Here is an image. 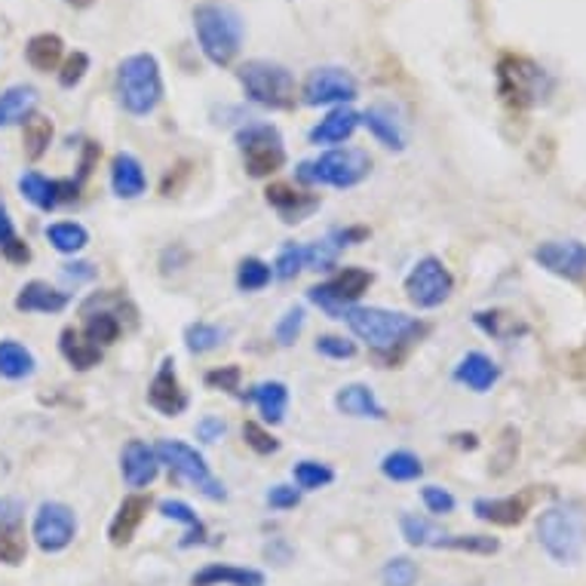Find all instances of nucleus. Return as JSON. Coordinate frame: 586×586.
<instances>
[{"label":"nucleus","mask_w":586,"mask_h":586,"mask_svg":"<svg viewBox=\"0 0 586 586\" xmlns=\"http://www.w3.org/2000/svg\"><path fill=\"white\" fill-rule=\"evenodd\" d=\"M194 31L196 44H200L203 56H206L212 65L227 68L230 61L240 56L243 19L234 7L215 3V0L200 3L194 10Z\"/></svg>","instance_id":"obj_1"},{"label":"nucleus","mask_w":586,"mask_h":586,"mask_svg":"<svg viewBox=\"0 0 586 586\" xmlns=\"http://www.w3.org/2000/svg\"><path fill=\"white\" fill-rule=\"evenodd\" d=\"M117 99L133 117H148L164 102V75L160 61L150 53L126 56L117 68Z\"/></svg>","instance_id":"obj_2"},{"label":"nucleus","mask_w":586,"mask_h":586,"mask_svg":"<svg viewBox=\"0 0 586 586\" xmlns=\"http://www.w3.org/2000/svg\"><path fill=\"white\" fill-rule=\"evenodd\" d=\"M345 319L350 331L369 347H375L377 353H387L393 347L415 341L427 331L421 319L399 314V311H384V307H350Z\"/></svg>","instance_id":"obj_3"},{"label":"nucleus","mask_w":586,"mask_h":586,"mask_svg":"<svg viewBox=\"0 0 586 586\" xmlns=\"http://www.w3.org/2000/svg\"><path fill=\"white\" fill-rule=\"evenodd\" d=\"M372 172V157L360 148H331L326 154H319L316 160H304L295 169V179L301 184H326V188H357L360 181L369 179Z\"/></svg>","instance_id":"obj_4"},{"label":"nucleus","mask_w":586,"mask_h":586,"mask_svg":"<svg viewBox=\"0 0 586 586\" xmlns=\"http://www.w3.org/2000/svg\"><path fill=\"white\" fill-rule=\"evenodd\" d=\"M538 541L546 556L559 565H574L584 556L586 528L584 516L572 507H550L538 519Z\"/></svg>","instance_id":"obj_5"},{"label":"nucleus","mask_w":586,"mask_h":586,"mask_svg":"<svg viewBox=\"0 0 586 586\" xmlns=\"http://www.w3.org/2000/svg\"><path fill=\"white\" fill-rule=\"evenodd\" d=\"M237 77H240L246 95L256 105L271 108V111H286V108L295 105V77L280 61H246L240 71H237Z\"/></svg>","instance_id":"obj_6"},{"label":"nucleus","mask_w":586,"mask_h":586,"mask_svg":"<svg viewBox=\"0 0 586 586\" xmlns=\"http://www.w3.org/2000/svg\"><path fill=\"white\" fill-rule=\"evenodd\" d=\"M157 458H160V464H166L179 480H184L188 485H194L196 492L203 497H210V500H225L227 492L222 482L212 476L210 464H206V458L194 449V446H188V442H181V439H160L157 446Z\"/></svg>","instance_id":"obj_7"},{"label":"nucleus","mask_w":586,"mask_h":586,"mask_svg":"<svg viewBox=\"0 0 586 586\" xmlns=\"http://www.w3.org/2000/svg\"><path fill=\"white\" fill-rule=\"evenodd\" d=\"M243 166L252 179H268L286 164V145L280 129L271 123H249L237 133Z\"/></svg>","instance_id":"obj_8"},{"label":"nucleus","mask_w":586,"mask_h":586,"mask_svg":"<svg viewBox=\"0 0 586 586\" xmlns=\"http://www.w3.org/2000/svg\"><path fill=\"white\" fill-rule=\"evenodd\" d=\"M372 280L375 277L369 271H362V268H345V271L335 273L329 283L311 289L307 298L314 301L316 307L326 316H331V319H345L347 311L369 292Z\"/></svg>","instance_id":"obj_9"},{"label":"nucleus","mask_w":586,"mask_h":586,"mask_svg":"<svg viewBox=\"0 0 586 586\" xmlns=\"http://www.w3.org/2000/svg\"><path fill=\"white\" fill-rule=\"evenodd\" d=\"M357 95H360L357 77L350 75L347 68H335V65L314 68L311 75L304 77V83H301V99H304V105L311 108L350 105Z\"/></svg>","instance_id":"obj_10"},{"label":"nucleus","mask_w":586,"mask_h":586,"mask_svg":"<svg viewBox=\"0 0 586 586\" xmlns=\"http://www.w3.org/2000/svg\"><path fill=\"white\" fill-rule=\"evenodd\" d=\"M451 292H454V277H451L449 268L433 256L421 258L406 277L408 301H412L415 307H421V311H433L439 304H446Z\"/></svg>","instance_id":"obj_11"},{"label":"nucleus","mask_w":586,"mask_h":586,"mask_svg":"<svg viewBox=\"0 0 586 586\" xmlns=\"http://www.w3.org/2000/svg\"><path fill=\"white\" fill-rule=\"evenodd\" d=\"M546 87H550V80L543 75L541 65L516 59V56H507L500 61V95L512 105H538L546 95Z\"/></svg>","instance_id":"obj_12"},{"label":"nucleus","mask_w":586,"mask_h":586,"mask_svg":"<svg viewBox=\"0 0 586 586\" xmlns=\"http://www.w3.org/2000/svg\"><path fill=\"white\" fill-rule=\"evenodd\" d=\"M34 543L44 553H61L68 550L77 534V516L71 507H65L59 500H46L41 504V510L34 512Z\"/></svg>","instance_id":"obj_13"},{"label":"nucleus","mask_w":586,"mask_h":586,"mask_svg":"<svg viewBox=\"0 0 586 586\" xmlns=\"http://www.w3.org/2000/svg\"><path fill=\"white\" fill-rule=\"evenodd\" d=\"M29 556L25 504L19 497H0V562L22 565Z\"/></svg>","instance_id":"obj_14"},{"label":"nucleus","mask_w":586,"mask_h":586,"mask_svg":"<svg viewBox=\"0 0 586 586\" xmlns=\"http://www.w3.org/2000/svg\"><path fill=\"white\" fill-rule=\"evenodd\" d=\"M534 261L543 271L565 277V280H584L586 277V246L581 240H546L534 249Z\"/></svg>","instance_id":"obj_15"},{"label":"nucleus","mask_w":586,"mask_h":586,"mask_svg":"<svg viewBox=\"0 0 586 586\" xmlns=\"http://www.w3.org/2000/svg\"><path fill=\"white\" fill-rule=\"evenodd\" d=\"M148 403L150 408H157V412L166 415V418H179V415H184V408H188V393L181 391L179 375H176V360H172V357H166V360L160 362L157 375L150 381Z\"/></svg>","instance_id":"obj_16"},{"label":"nucleus","mask_w":586,"mask_h":586,"mask_svg":"<svg viewBox=\"0 0 586 586\" xmlns=\"http://www.w3.org/2000/svg\"><path fill=\"white\" fill-rule=\"evenodd\" d=\"M19 191L31 206H37L41 212H53L61 200H75L77 191H80V181H53L41 172H25L19 179Z\"/></svg>","instance_id":"obj_17"},{"label":"nucleus","mask_w":586,"mask_h":586,"mask_svg":"<svg viewBox=\"0 0 586 586\" xmlns=\"http://www.w3.org/2000/svg\"><path fill=\"white\" fill-rule=\"evenodd\" d=\"M121 473L129 488H148L160 473V458H157L154 446L142 442V439L126 442V449L121 454Z\"/></svg>","instance_id":"obj_18"},{"label":"nucleus","mask_w":586,"mask_h":586,"mask_svg":"<svg viewBox=\"0 0 586 586\" xmlns=\"http://www.w3.org/2000/svg\"><path fill=\"white\" fill-rule=\"evenodd\" d=\"M497 377H500V365L480 350L466 353L464 360L454 365V381L473 393H488L497 384Z\"/></svg>","instance_id":"obj_19"},{"label":"nucleus","mask_w":586,"mask_h":586,"mask_svg":"<svg viewBox=\"0 0 586 586\" xmlns=\"http://www.w3.org/2000/svg\"><path fill=\"white\" fill-rule=\"evenodd\" d=\"M268 203L280 212V218H283L286 225H298L307 215H314V212L319 210V196L295 191V188H289V184H271V188H268Z\"/></svg>","instance_id":"obj_20"},{"label":"nucleus","mask_w":586,"mask_h":586,"mask_svg":"<svg viewBox=\"0 0 586 586\" xmlns=\"http://www.w3.org/2000/svg\"><path fill=\"white\" fill-rule=\"evenodd\" d=\"M68 301H71L68 292H59L44 280H31L15 295V311H22V314H61L68 307Z\"/></svg>","instance_id":"obj_21"},{"label":"nucleus","mask_w":586,"mask_h":586,"mask_svg":"<svg viewBox=\"0 0 586 586\" xmlns=\"http://www.w3.org/2000/svg\"><path fill=\"white\" fill-rule=\"evenodd\" d=\"M111 191L121 196V200H136L148 191V176H145V166L138 164V157L121 150L111 164Z\"/></svg>","instance_id":"obj_22"},{"label":"nucleus","mask_w":586,"mask_h":586,"mask_svg":"<svg viewBox=\"0 0 586 586\" xmlns=\"http://www.w3.org/2000/svg\"><path fill=\"white\" fill-rule=\"evenodd\" d=\"M335 406L347 418H369V421H384L387 418V408L377 403V396L372 387L365 384H347L335 396Z\"/></svg>","instance_id":"obj_23"},{"label":"nucleus","mask_w":586,"mask_h":586,"mask_svg":"<svg viewBox=\"0 0 586 586\" xmlns=\"http://www.w3.org/2000/svg\"><path fill=\"white\" fill-rule=\"evenodd\" d=\"M145 512H148V497L145 495H126L121 500V507L114 512L111 526H108V538L114 546H126V543L136 538L138 526L145 522Z\"/></svg>","instance_id":"obj_24"},{"label":"nucleus","mask_w":586,"mask_h":586,"mask_svg":"<svg viewBox=\"0 0 586 586\" xmlns=\"http://www.w3.org/2000/svg\"><path fill=\"white\" fill-rule=\"evenodd\" d=\"M365 123V129L391 150H403L406 148V129H403V121L399 114L387 105H372L365 114L360 117Z\"/></svg>","instance_id":"obj_25"},{"label":"nucleus","mask_w":586,"mask_h":586,"mask_svg":"<svg viewBox=\"0 0 586 586\" xmlns=\"http://www.w3.org/2000/svg\"><path fill=\"white\" fill-rule=\"evenodd\" d=\"M473 512L482 522H492V526H519L528 512V497H480L473 504Z\"/></svg>","instance_id":"obj_26"},{"label":"nucleus","mask_w":586,"mask_h":586,"mask_svg":"<svg viewBox=\"0 0 586 586\" xmlns=\"http://www.w3.org/2000/svg\"><path fill=\"white\" fill-rule=\"evenodd\" d=\"M37 102H41V95L29 83L7 87V90L0 92V129L29 121L31 114L37 111Z\"/></svg>","instance_id":"obj_27"},{"label":"nucleus","mask_w":586,"mask_h":586,"mask_svg":"<svg viewBox=\"0 0 586 586\" xmlns=\"http://www.w3.org/2000/svg\"><path fill=\"white\" fill-rule=\"evenodd\" d=\"M360 123V114H357L353 108H335L331 114H326V117L311 129V142H314V145H341V142H347V138L357 133Z\"/></svg>","instance_id":"obj_28"},{"label":"nucleus","mask_w":586,"mask_h":586,"mask_svg":"<svg viewBox=\"0 0 586 586\" xmlns=\"http://www.w3.org/2000/svg\"><path fill=\"white\" fill-rule=\"evenodd\" d=\"M92 307H99L95 314H83L87 316V323H83V335H87V341H92L95 347H108L114 345L117 338H121V319L114 311H108L105 304L99 295H92L87 304H83V311H92Z\"/></svg>","instance_id":"obj_29"},{"label":"nucleus","mask_w":586,"mask_h":586,"mask_svg":"<svg viewBox=\"0 0 586 586\" xmlns=\"http://www.w3.org/2000/svg\"><path fill=\"white\" fill-rule=\"evenodd\" d=\"M191 586H264V574L256 572V568L212 562V565L200 568V572L191 577Z\"/></svg>","instance_id":"obj_30"},{"label":"nucleus","mask_w":586,"mask_h":586,"mask_svg":"<svg viewBox=\"0 0 586 586\" xmlns=\"http://www.w3.org/2000/svg\"><path fill=\"white\" fill-rule=\"evenodd\" d=\"M25 59H29L34 71L49 75V71L61 68V61H65V41H61L59 34H53V31L34 34L29 44H25Z\"/></svg>","instance_id":"obj_31"},{"label":"nucleus","mask_w":586,"mask_h":586,"mask_svg":"<svg viewBox=\"0 0 586 586\" xmlns=\"http://www.w3.org/2000/svg\"><path fill=\"white\" fill-rule=\"evenodd\" d=\"M59 350L65 360L75 365L77 372H90L102 362V347H95L87 341V335H80L77 329H65L59 338Z\"/></svg>","instance_id":"obj_32"},{"label":"nucleus","mask_w":586,"mask_h":586,"mask_svg":"<svg viewBox=\"0 0 586 586\" xmlns=\"http://www.w3.org/2000/svg\"><path fill=\"white\" fill-rule=\"evenodd\" d=\"M252 403L261 412V418L268 424H280L286 418L289 406V387L283 381H261L252 391Z\"/></svg>","instance_id":"obj_33"},{"label":"nucleus","mask_w":586,"mask_h":586,"mask_svg":"<svg viewBox=\"0 0 586 586\" xmlns=\"http://www.w3.org/2000/svg\"><path fill=\"white\" fill-rule=\"evenodd\" d=\"M37 362H34V353L29 347L19 345V341H0V377L7 381H25V377L34 375Z\"/></svg>","instance_id":"obj_34"},{"label":"nucleus","mask_w":586,"mask_h":586,"mask_svg":"<svg viewBox=\"0 0 586 586\" xmlns=\"http://www.w3.org/2000/svg\"><path fill=\"white\" fill-rule=\"evenodd\" d=\"M160 516H166V519H176V522H181V526L188 528L184 531V538L179 541V546H196V543H206V526L200 522V516H196L184 500H160Z\"/></svg>","instance_id":"obj_35"},{"label":"nucleus","mask_w":586,"mask_h":586,"mask_svg":"<svg viewBox=\"0 0 586 586\" xmlns=\"http://www.w3.org/2000/svg\"><path fill=\"white\" fill-rule=\"evenodd\" d=\"M53 142V121L44 114H31L29 121L22 123V145H25V157L29 160H41Z\"/></svg>","instance_id":"obj_36"},{"label":"nucleus","mask_w":586,"mask_h":586,"mask_svg":"<svg viewBox=\"0 0 586 586\" xmlns=\"http://www.w3.org/2000/svg\"><path fill=\"white\" fill-rule=\"evenodd\" d=\"M46 240L53 243V249H59L65 256H75L80 249H87L90 243V230L77 222H56L46 227Z\"/></svg>","instance_id":"obj_37"},{"label":"nucleus","mask_w":586,"mask_h":586,"mask_svg":"<svg viewBox=\"0 0 586 586\" xmlns=\"http://www.w3.org/2000/svg\"><path fill=\"white\" fill-rule=\"evenodd\" d=\"M381 473L393 482H415L424 476V464L421 458L412 454V451H391L381 461Z\"/></svg>","instance_id":"obj_38"},{"label":"nucleus","mask_w":586,"mask_h":586,"mask_svg":"<svg viewBox=\"0 0 586 586\" xmlns=\"http://www.w3.org/2000/svg\"><path fill=\"white\" fill-rule=\"evenodd\" d=\"M341 249H345V246L335 240V234L311 243V246H304V268H307V271H329V268L338 264Z\"/></svg>","instance_id":"obj_39"},{"label":"nucleus","mask_w":586,"mask_h":586,"mask_svg":"<svg viewBox=\"0 0 586 586\" xmlns=\"http://www.w3.org/2000/svg\"><path fill=\"white\" fill-rule=\"evenodd\" d=\"M227 338V329L222 326H212V323H191L184 329V345L191 353H210L215 347H222Z\"/></svg>","instance_id":"obj_40"},{"label":"nucleus","mask_w":586,"mask_h":586,"mask_svg":"<svg viewBox=\"0 0 586 586\" xmlns=\"http://www.w3.org/2000/svg\"><path fill=\"white\" fill-rule=\"evenodd\" d=\"M399 528H403V538H406L412 546H439L442 543V531H439L430 519H424V516H403V522H399Z\"/></svg>","instance_id":"obj_41"},{"label":"nucleus","mask_w":586,"mask_h":586,"mask_svg":"<svg viewBox=\"0 0 586 586\" xmlns=\"http://www.w3.org/2000/svg\"><path fill=\"white\" fill-rule=\"evenodd\" d=\"M439 546H446V550H458V553L495 556L497 550H500V541H497V538H488V534H446Z\"/></svg>","instance_id":"obj_42"},{"label":"nucleus","mask_w":586,"mask_h":586,"mask_svg":"<svg viewBox=\"0 0 586 586\" xmlns=\"http://www.w3.org/2000/svg\"><path fill=\"white\" fill-rule=\"evenodd\" d=\"M273 280V268L264 264L261 258H246L240 261V271H237V286L240 292H261Z\"/></svg>","instance_id":"obj_43"},{"label":"nucleus","mask_w":586,"mask_h":586,"mask_svg":"<svg viewBox=\"0 0 586 586\" xmlns=\"http://www.w3.org/2000/svg\"><path fill=\"white\" fill-rule=\"evenodd\" d=\"M335 480V470L329 464H319V461H301L295 464V482L304 492H316V488H326Z\"/></svg>","instance_id":"obj_44"},{"label":"nucleus","mask_w":586,"mask_h":586,"mask_svg":"<svg viewBox=\"0 0 586 586\" xmlns=\"http://www.w3.org/2000/svg\"><path fill=\"white\" fill-rule=\"evenodd\" d=\"M473 319H476V326H480L485 335H492L497 341H507L516 331H526V326H516L512 316L497 314V311H482V314H476Z\"/></svg>","instance_id":"obj_45"},{"label":"nucleus","mask_w":586,"mask_h":586,"mask_svg":"<svg viewBox=\"0 0 586 586\" xmlns=\"http://www.w3.org/2000/svg\"><path fill=\"white\" fill-rule=\"evenodd\" d=\"M418 581V565L406 556L391 559L381 572V584L384 586H415Z\"/></svg>","instance_id":"obj_46"},{"label":"nucleus","mask_w":586,"mask_h":586,"mask_svg":"<svg viewBox=\"0 0 586 586\" xmlns=\"http://www.w3.org/2000/svg\"><path fill=\"white\" fill-rule=\"evenodd\" d=\"M301 271H304V246L289 243V246L280 249V256H277L273 277H277V280H295Z\"/></svg>","instance_id":"obj_47"},{"label":"nucleus","mask_w":586,"mask_h":586,"mask_svg":"<svg viewBox=\"0 0 586 586\" xmlns=\"http://www.w3.org/2000/svg\"><path fill=\"white\" fill-rule=\"evenodd\" d=\"M87 71H90V56L83 53V49H75L68 59L61 61L59 68V87L61 90H75L77 83L87 77Z\"/></svg>","instance_id":"obj_48"},{"label":"nucleus","mask_w":586,"mask_h":586,"mask_svg":"<svg viewBox=\"0 0 586 586\" xmlns=\"http://www.w3.org/2000/svg\"><path fill=\"white\" fill-rule=\"evenodd\" d=\"M304 307H289L286 316H280L277 323V345L280 347H292L298 341L301 329H304Z\"/></svg>","instance_id":"obj_49"},{"label":"nucleus","mask_w":586,"mask_h":586,"mask_svg":"<svg viewBox=\"0 0 586 586\" xmlns=\"http://www.w3.org/2000/svg\"><path fill=\"white\" fill-rule=\"evenodd\" d=\"M316 353L326 357V360H353L357 345L341 338V335H323V338H316Z\"/></svg>","instance_id":"obj_50"},{"label":"nucleus","mask_w":586,"mask_h":586,"mask_svg":"<svg viewBox=\"0 0 586 586\" xmlns=\"http://www.w3.org/2000/svg\"><path fill=\"white\" fill-rule=\"evenodd\" d=\"M243 439H246V446L256 451V454H273V451H280V439L271 437V433L256 421L243 424Z\"/></svg>","instance_id":"obj_51"},{"label":"nucleus","mask_w":586,"mask_h":586,"mask_svg":"<svg viewBox=\"0 0 586 586\" xmlns=\"http://www.w3.org/2000/svg\"><path fill=\"white\" fill-rule=\"evenodd\" d=\"M424 497V507L433 512V516H449L454 510V497L446 488H439V485H427L421 492Z\"/></svg>","instance_id":"obj_52"},{"label":"nucleus","mask_w":586,"mask_h":586,"mask_svg":"<svg viewBox=\"0 0 586 586\" xmlns=\"http://www.w3.org/2000/svg\"><path fill=\"white\" fill-rule=\"evenodd\" d=\"M206 384L210 387H218L225 393H237L240 391V369L237 365H222V369H212L206 375Z\"/></svg>","instance_id":"obj_53"},{"label":"nucleus","mask_w":586,"mask_h":586,"mask_svg":"<svg viewBox=\"0 0 586 586\" xmlns=\"http://www.w3.org/2000/svg\"><path fill=\"white\" fill-rule=\"evenodd\" d=\"M268 504L271 510H295L301 504V492L295 485H273L268 492Z\"/></svg>","instance_id":"obj_54"},{"label":"nucleus","mask_w":586,"mask_h":586,"mask_svg":"<svg viewBox=\"0 0 586 586\" xmlns=\"http://www.w3.org/2000/svg\"><path fill=\"white\" fill-rule=\"evenodd\" d=\"M225 433L227 424L222 418H203V421L196 424V437L203 439V442H218Z\"/></svg>","instance_id":"obj_55"},{"label":"nucleus","mask_w":586,"mask_h":586,"mask_svg":"<svg viewBox=\"0 0 586 586\" xmlns=\"http://www.w3.org/2000/svg\"><path fill=\"white\" fill-rule=\"evenodd\" d=\"M0 249H3L7 261H13V264H25V261H31L29 243H22L19 237H13V240L7 243V246H0Z\"/></svg>","instance_id":"obj_56"},{"label":"nucleus","mask_w":586,"mask_h":586,"mask_svg":"<svg viewBox=\"0 0 586 586\" xmlns=\"http://www.w3.org/2000/svg\"><path fill=\"white\" fill-rule=\"evenodd\" d=\"M65 280H75V283H83V280H92L95 271H92V264L87 261H75V264H65Z\"/></svg>","instance_id":"obj_57"},{"label":"nucleus","mask_w":586,"mask_h":586,"mask_svg":"<svg viewBox=\"0 0 586 586\" xmlns=\"http://www.w3.org/2000/svg\"><path fill=\"white\" fill-rule=\"evenodd\" d=\"M13 237H15L13 218H10V212H7V206L0 203V246H7V243L13 240Z\"/></svg>","instance_id":"obj_58"},{"label":"nucleus","mask_w":586,"mask_h":586,"mask_svg":"<svg viewBox=\"0 0 586 586\" xmlns=\"http://www.w3.org/2000/svg\"><path fill=\"white\" fill-rule=\"evenodd\" d=\"M68 7H75V10H87V7H92L95 0H65Z\"/></svg>","instance_id":"obj_59"}]
</instances>
